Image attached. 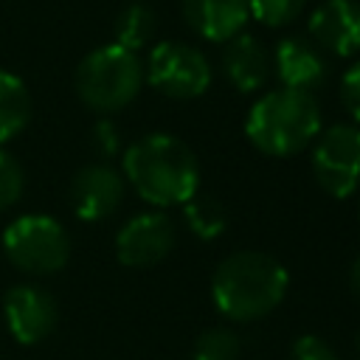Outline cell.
<instances>
[{
    "label": "cell",
    "instance_id": "cell-1",
    "mask_svg": "<svg viewBox=\"0 0 360 360\" xmlns=\"http://www.w3.org/2000/svg\"><path fill=\"white\" fill-rule=\"evenodd\" d=\"M124 177L143 202L172 208L188 202L200 191V160L180 138L149 132L127 146Z\"/></svg>",
    "mask_w": 360,
    "mask_h": 360
},
{
    "label": "cell",
    "instance_id": "cell-2",
    "mask_svg": "<svg viewBox=\"0 0 360 360\" xmlns=\"http://www.w3.org/2000/svg\"><path fill=\"white\" fill-rule=\"evenodd\" d=\"M290 276L278 259L262 250L225 256L211 276V301L228 321L248 323L270 315L287 295Z\"/></svg>",
    "mask_w": 360,
    "mask_h": 360
},
{
    "label": "cell",
    "instance_id": "cell-3",
    "mask_svg": "<svg viewBox=\"0 0 360 360\" xmlns=\"http://www.w3.org/2000/svg\"><path fill=\"white\" fill-rule=\"evenodd\" d=\"M321 132V107L312 93L278 87L253 101L245 118L248 141L270 158L304 152Z\"/></svg>",
    "mask_w": 360,
    "mask_h": 360
},
{
    "label": "cell",
    "instance_id": "cell-4",
    "mask_svg": "<svg viewBox=\"0 0 360 360\" xmlns=\"http://www.w3.org/2000/svg\"><path fill=\"white\" fill-rule=\"evenodd\" d=\"M143 84V62L135 51L115 42L90 51L76 68V93L96 112H118Z\"/></svg>",
    "mask_w": 360,
    "mask_h": 360
},
{
    "label": "cell",
    "instance_id": "cell-5",
    "mask_svg": "<svg viewBox=\"0 0 360 360\" xmlns=\"http://www.w3.org/2000/svg\"><path fill=\"white\" fill-rule=\"evenodd\" d=\"M6 259L31 276L59 273L70 259V236L48 214H22L3 231Z\"/></svg>",
    "mask_w": 360,
    "mask_h": 360
},
{
    "label": "cell",
    "instance_id": "cell-6",
    "mask_svg": "<svg viewBox=\"0 0 360 360\" xmlns=\"http://www.w3.org/2000/svg\"><path fill=\"white\" fill-rule=\"evenodd\" d=\"M143 79L158 93L177 101H188L211 87V65L194 45L166 39L149 51Z\"/></svg>",
    "mask_w": 360,
    "mask_h": 360
},
{
    "label": "cell",
    "instance_id": "cell-7",
    "mask_svg": "<svg viewBox=\"0 0 360 360\" xmlns=\"http://www.w3.org/2000/svg\"><path fill=\"white\" fill-rule=\"evenodd\" d=\"M312 174L329 197H352L360 188V127L335 124L318 132L312 149Z\"/></svg>",
    "mask_w": 360,
    "mask_h": 360
},
{
    "label": "cell",
    "instance_id": "cell-8",
    "mask_svg": "<svg viewBox=\"0 0 360 360\" xmlns=\"http://www.w3.org/2000/svg\"><path fill=\"white\" fill-rule=\"evenodd\" d=\"M177 231L172 217L163 211H143L124 222V228L115 236V256L124 267H152L163 262L174 248Z\"/></svg>",
    "mask_w": 360,
    "mask_h": 360
},
{
    "label": "cell",
    "instance_id": "cell-9",
    "mask_svg": "<svg viewBox=\"0 0 360 360\" xmlns=\"http://www.w3.org/2000/svg\"><path fill=\"white\" fill-rule=\"evenodd\" d=\"M3 315L11 338L22 346H34L56 329L59 307L48 290L34 284H17L3 298Z\"/></svg>",
    "mask_w": 360,
    "mask_h": 360
},
{
    "label": "cell",
    "instance_id": "cell-10",
    "mask_svg": "<svg viewBox=\"0 0 360 360\" xmlns=\"http://www.w3.org/2000/svg\"><path fill=\"white\" fill-rule=\"evenodd\" d=\"M124 200V177L110 163H87L70 180V202L79 219H107Z\"/></svg>",
    "mask_w": 360,
    "mask_h": 360
},
{
    "label": "cell",
    "instance_id": "cell-11",
    "mask_svg": "<svg viewBox=\"0 0 360 360\" xmlns=\"http://www.w3.org/2000/svg\"><path fill=\"white\" fill-rule=\"evenodd\" d=\"M309 39L335 56H354L360 51V3L323 0L309 14Z\"/></svg>",
    "mask_w": 360,
    "mask_h": 360
},
{
    "label": "cell",
    "instance_id": "cell-12",
    "mask_svg": "<svg viewBox=\"0 0 360 360\" xmlns=\"http://www.w3.org/2000/svg\"><path fill=\"white\" fill-rule=\"evenodd\" d=\"M273 68L281 87L304 90V93H312L315 87H321L329 73L323 51L309 37H284L276 45Z\"/></svg>",
    "mask_w": 360,
    "mask_h": 360
},
{
    "label": "cell",
    "instance_id": "cell-13",
    "mask_svg": "<svg viewBox=\"0 0 360 360\" xmlns=\"http://www.w3.org/2000/svg\"><path fill=\"white\" fill-rule=\"evenodd\" d=\"M180 8L186 25L208 42H228L250 17L248 0H180Z\"/></svg>",
    "mask_w": 360,
    "mask_h": 360
},
{
    "label": "cell",
    "instance_id": "cell-14",
    "mask_svg": "<svg viewBox=\"0 0 360 360\" xmlns=\"http://www.w3.org/2000/svg\"><path fill=\"white\" fill-rule=\"evenodd\" d=\"M225 79L239 93H256L270 79V53L253 34H236L225 42V51L219 56Z\"/></svg>",
    "mask_w": 360,
    "mask_h": 360
},
{
    "label": "cell",
    "instance_id": "cell-15",
    "mask_svg": "<svg viewBox=\"0 0 360 360\" xmlns=\"http://www.w3.org/2000/svg\"><path fill=\"white\" fill-rule=\"evenodd\" d=\"M31 121V93L25 82L0 70V143L17 138Z\"/></svg>",
    "mask_w": 360,
    "mask_h": 360
},
{
    "label": "cell",
    "instance_id": "cell-16",
    "mask_svg": "<svg viewBox=\"0 0 360 360\" xmlns=\"http://www.w3.org/2000/svg\"><path fill=\"white\" fill-rule=\"evenodd\" d=\"M183 217H186V225L188 231L197 236V239H217L225 233L228 228V214L222 208V202L211 194H194L188 202H183Z\"/></svg>",
    "mask_w": 360,
    "mask_h": 360
},
{
    "label": "cell",
    "instance_id": "cell-17",
    "mask_svg": "<svg viewBox=\"0 0 360 360\" xmlns=\"http://www.w3.org/2000/svg\"><path fill=\"white\" fill-rule=\"evenodd\" d=\"M155 37V14L149 6L132 0L118 17H115V45L127 51H141Z\"/></svg>",
    "mask_w": 360,
    "mask_h": 360
},
{
    "label": "cell",
    "instance_id": "cell-18",
    "mask_svg": "<svg viewBox=\"0 0 360 360\" xmlns=\"http://www.w3.org/2000/svg\"><path fill=\"white\" fill-rule=\"evenodd\" d=\"M239 354H242L239 335L225 326H214L194 340L191 360H239Z\"/></svg>",
    "mask_w": 360,
    "mask_h": 360
},
{
    "label": "cell",
    "instance_id": "cell-19",
    "mask_svg": "<svg viewBox=\"0 0 360 360\" xmlns=\"http://www.w3.org/2000/svg\"><path fill=\"white\" fill-rule=\"evenodd\" d=\"M307 0H248L250 17H256L267 28H284L290 25L301 11Z\"/></svg>",
    "mask_w": 360,
    "mask_h": 360
},
{
    "label": "cell",
    "instance_id": "cell-20",
    "mask_svg": "<svg viewBox=\"0 0 360 360\" xmlns=\"http://www.w3.org/2000/svg\"><path fill=\"white\" fill-rule=\"evenodd\" d=\"M22 188H25L22 166L0 146V211L11 208L22 197Z\"/></svg>",
    "mask_w": 360,
    "mask_h": 360
},
{
    "label": "cell",
    "instance_id": "cell-21",
    "mask_svg": "<svg viewBox=\"0 0 360 360\" xmlns=\"http://www.w3.org/2000/svg\"><path fill=\"white\" fill-rule=\"evenodd\" d=\"M290 360H340L332 343L318 335H298L290 346Z\"/></svg>",
    "mask_w": 360,
    "mask_h": 360
},
{
    "label": "cell",
    "instance_id": "cell-22",
    "mask_svg": "<svg viewBox=\"0 0 360 360\" xmlns=\"http://www.w3.org/2000/svg\"><path fill=\"white\" fill-rule=\"evenodd\" d=\"M340 104H343V110L354 118V121H360V59L354 62V65H349L346 68V73L340 76Z\"/></svg>",
    "mask_w": 360,
    "mask_h": 360
},
{
    "label": "cell",
    "instance_id": "cell-23",
    "mask_svg": "<svg viewBox=\"0 0 360 360\" xmlns=\"http://www.w3.org/2000/svg\"><path fill=\"white\" fill-rule=\"evenodd\" d=\"M93 146H96V152H98L101 158H112V155L118 152L121 138H118V129H115L112 121L101 118V121L93 127Z\"/></svg>",
    "mask_w": 360,
    "mask_h": 360
},
{
    "label": "cell",
    "instance_id": "cell-24",
    "mask_svg": "<svg viewBox=\"0 0 360 360\" xmlns=\"http://www.w3.org/2000/svg\"><path fill=\"white\" fill-rule=\"evenodd\" d=\"M349 290L354 298H360V253L354 256V262L349 267Z\"/></svg>",
    "mask_w": 360,
    "mask_h": 360
},
{
    "label": "cell",
    "instance_id": "cell-25",
    "mask_svg": "<svg viewBox=\"0 0 360 360\" xmlns=\"http://www.w3.org/2000/svg\"><path fill=\"white\" fill-rule=\"evenodd\" d=\"M357 354H360V332H357Z\"/></svg>",
    "mask_w": 360,
    "mask_h": 360
},
{
    "label": "cell",
    "instance_id": "cell-26",
    "mask_svg": "<svg viewBox=\"0 0 360 360\" xmlns=\"http://www.w3.org/2000/svg\"><path fill=\"white\" fill-rule=\"evenodd\" d=\"M357 217H360V205H357Z\"/></svg>",
    "mask_w": 360,
    "mask_h": 360
}]
</instances>
